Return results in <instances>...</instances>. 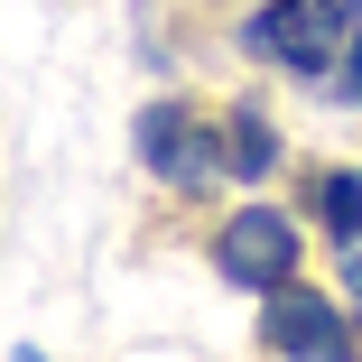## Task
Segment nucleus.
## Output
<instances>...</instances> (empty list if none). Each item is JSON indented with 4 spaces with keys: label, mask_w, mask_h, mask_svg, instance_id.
<instances>
[{
    "label": "nucleus",
    "mask_w": 362,
    "mask_h": 362,
    "mask_svg": "<svg viewBox=\"0 0 362 362\" xmlns=\"http://www.w3.org/2000/svg\"><path fill=\"white\" fill-rule=\"evenodd\" d=\"M139 168L168 177V186H195V177L223 168V139H214L186 103H149V112H139Z\"/></svg>",
    "instance_id": "obj_4"
},
{
    "label": "nucleus",
    "mask_w": 362,
    "mask_h": 362,
    "mask_svg": "<svg viewBox=\"0 0 362 362\" xmlns=\"http://www.w3.org/2000/svg\"><path fill=\"white\" fill-rule=\"evenodd\" d=\"M260 344L288 353V362H353V325L316 298L307 279H288V288L260 298Z\"/></svg>",
    "instance_id": "obj_3"
},
{
    "label": "nucleus",
    "mask_w": 362,
    "mask_h": 362,
    "mask_svg": "<svg viewBox=\"0 0 362 362\" xmlns=\"http://www.w3.org/2000/svg\"><path fill=\"white\" fill-rule=\"evenodd\" d=\"M214 269H223L233 288H251V298L288 288L298 279V223H288L279 204H233L223 233H214Z\"/></svg>",
    "instance_id": "obj_2"
},
{
    "label": "nucleus",
    "mask_w": 362,
    "mask_h": 362,
    "mask_svg": "<svg viewBox=\"0 0 362 362\" xmlns=\"http://www.w3.org/2000/svg\"><path fill=\"white\" fill-rule=\"evenodd\" d=\"M316 214H325L334 242H353V233H362V177H353V168H325V177H316Z\"/></svg>",
    "instance_id": "obj_6"
},
{
    "label": "nucleus",
    "mask_w": 362,
    "mask_h": 362,
    "mask_svg": "<svg viewBox=\"0 0 362 362\" xmlns=\"http://www.w3.org/2000/svg\"><path fill=\"white\" fill-rule=\"evenodd\" d=\"M334 84H344V93L362 103V37H353V56H344V75H334Z\"/></svg>",
    "instance_id": "obj_8"
},
{
    "label": "nucleus",
    "mask_w": 362,
    "mask_h": 362,
    "mask_svg": "<svg viewBox=\"0 0 362 362\" xmlns=\"http://www.w3.org/2000/svg\"><path fill=\"white\" fill-rule=\"evenodd\" d=\"M344 10H353V19H362V0H344Z\"/></svg>",
    "instance_id": "obj_10"
},
{
    "label": "nucleus",
    "mask_w": 362,
    "mask_h": 362,
    "mask_svg": "<svg viewBox=\"0 0 362 362\" xmlns=\"http://www.w3.org/2000/svg\"><path fill=\"white\" fill-rule=\"evenodd\" d=\"M269 158H279L269 121H260V112H233V121H223V168H233V177H269Z\"/></svg>",
    "instance_id": "obj_5"
},
{
    "label": "nucleus",
    "mask_w": 362,
    "mask_h": 362,
    "mask_svg": "<svg viewBox=\"0 0 362 362\" xmlns=\"http://www.w3.org/2000/svg\"><path fill=\"white\" fill-rule=\"evenodd\" d=\"M344 298H353V307H362V233H353V242H344Z\"/></svg>",
    "instance_id": "obj_7"
},
{
    "label": "nucleus",
    "mask_w": 362,
    "mask_h": 362,
    "mask_svg": "<svg viewBox=\"0 0 362 362\" xmlns=\"http://www.w3.org/2000/svg\"><path fill=\"white\" fill-rule=\"evenodd\" d=\"M10 362H47V353H37V344H19V353H10Z\"/></svg>",
    "instance_id": "obj_9"
},
{
    "label": "nucleus",
    "mask_w": 362,
    "mask_h": 362,
    "mask_svg": "<svg viewBox=\"0 0 362 362\" xmlns=\"http://www.w3.org/2000/svg\"><path fill=\"white\" fill-rule=\"evenodd\" d=\"M242 56L325 84V75H344V56H353V10H344V0H260V10L242 19Z\"/></svg>",
    "instance_id": "obj_1"
}]
</instances>
